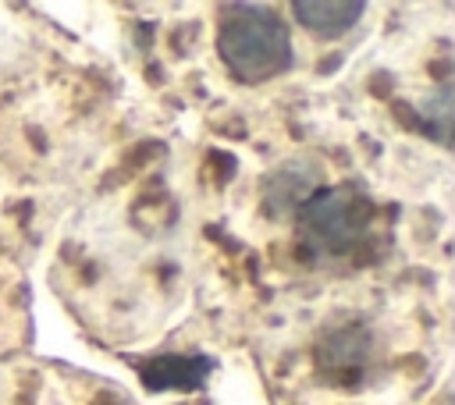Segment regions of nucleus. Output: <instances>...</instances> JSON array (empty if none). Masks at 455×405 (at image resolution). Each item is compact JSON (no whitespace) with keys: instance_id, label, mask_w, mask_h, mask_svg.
<instances>
[{"instance_id":"nucleus-5","label":"nucleus","mask_w":455,"mask_h":405,"mask_svg":"<svg viewBox=\"0 0 455 405\" xmlns=\"http://www.w3.org/2000/svg\"><path fill=\"white\" fill-rule=\"evenodd\" d=\"M320 366L331 373H352L363 369L373 359V334L366 327H338L320 338Z\"/></svg>"},{"instance_id":"nucleus-4","label":"nucleus","mask_w":455,"mask_h":405,"mask_svg":"<svg viewBox=\"0 0 455 405\" xmlns=\"http://www.w3.org/2000/svg\"><path fill=\"white\" fill-rule=\"evenodd\" d=\"M363 14H366V4H359V0H299V4H291V18L320 39L345 36L348 28L359 25Z\"/></svg>"},{"instance_id":"nucleus-1","label":"nucleus","mask_w":455,"mask_h":405,"mask_svg":"<svg viewBox=\"0 0 455 405\" xmlns=\"http://www.w3.org/2000/svg\"><path fill=\"white\" fill-rule=\"evenodd\" d=\"M217 53L235 78L270 82L291 68V32L267 4H231L217 28Z\"/></svg>"},{"instance_id":"nucleus-3","label":"nucleus","mask_w":455,"mask_h":405,"mask_svg":"<svg viewBox=\"0 0 455 405\" xmlns=\"http://www.w3.org/2000/svg\"><path fill=\"white\" fill-rule=\"evenodd\" d=\"M323 188V171L316 160L309 156H295V160H284L281 167L270 171V178L263 181V210L281 220V217H295L299 206Z\"/></svg>"},{"instance_id":"nucleus-7","label":"nucleus","mask_w":455,"mask_h":405,"mask_svg":"<svg viewBox=\"0 0 455 405\" xmlns=\"http://www.w3.org/2000/svg\"><path fill=\"white\" fill-rule=\"evenodd\" d=\"M416 110L427 117V124L434 128V139L441 142V146H448L451 142V85L444 82V85H437L430 96H423L419 103H416Z\"/></svg>"},{"instance_id":"nucleus-2","label":"nucleus","mask_w":455,"mask_h":405,"mask_svg":"<svg viewBox=\"0 0 455 405\" xmlns=\"http://www.w3.org/2000/svg\"><path fill=\"white\" fill-rule=\"evenodd\" d=\"M370 220L373 206L355 185H331L299 206L295 231L313 259H341L370 234Z\"/></svg>"},{"instance_id":"nucleus-6","label":"nucleus","mask_w":455,"mask_h":405,"mask_svg":"<svg viewBox=\"0 0 455 405\" xmlns=\"http://www.w3.org/2000/svg\"><path fill=\"white\" fill-rule=\"evenodd\" d=\"M206 369H210V359L196 362V359H185V355H164L153 366H146L142 377L153 387H167V384L171 387H192V384H199L206 377Z\"/></svg>"}]
</instances>
